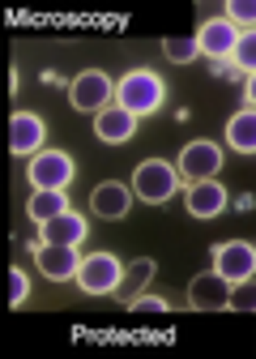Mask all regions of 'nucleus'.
<instances>
[{
	"instance_id": "nucleus-18",
	"label": "nucleus",
	"mask_w": 256,
	"mask_h": 359,
	"mask_svg": "<svg viewBox=\"0 0 256 359\" xmlns=\"http://www.w3.org/2000/svg\"><path fill=\"white\" fill-rule=\"evenodd\" d=\"M64 210H73L64 189H34L30 201H26V214H30L34 222H48V218H56V214H64Z\"/></svg>"
},
{
	"instance_id": "nucleus-11",
	"label": "nucleus",
	"mask_w": 256,
	"mask_h": 359,
	"mask_svg": "<svg viewBox=\"0 0 256 359\" xmlns=\"http://www.w3.org/2000/svg\"><path fill=\"white\" fill-rule=\"evenodd\" d=\"M133 133H137V116L124 111V107H115V103H107L94 116V137L103 146H124V142H133Z\"/></svg>"
},
{
	"instance_id": "nucleus-17",
	"label": "nucleus",
	"mask_w": 256,
	"mask_h": 359,
	"mask_svg": "<svg viewBox=\"0 0 256 359\" xmlns=\"http://www.w3.org/2000/svg\"><path fill=\"white\" fill-rule=\"evenodd\" d=\"M227 146L235 154H256V111L243 107L227 120Z\"/></svg>"
},
{
	"instance_id": "nucleus-24",
	"label": "nucleus",
	"mask_w": 256,
	"mask_h": 359,
	"mask_svg": "<svg viewBox=\"0 0 256 359\" xmlns=\"http://www.w3.org/2000/svg\"><path fill=\"white\" fill-rule=\"evenodd\" d=\"M30 299V278H26V269H9V304L22 308Z\"/></svg>"
},
{
	"instance_id": "nucleus-1",
	"label": "nucleus",
	"mask_w": 256,
	"mask_h": 359,
	"mask_svg": "<svg viewBox=\"0 0 256 359\" xmlns=\"http://www.w3.org/2000/svg\"><path fill=\"white\" fill-rule=\"evenodd\" d=\"M111 103L124 107V111H133V116H150V111H158L166 103V86H162V77L154 69H133L115 86V99Z\"/></svg>"
},
{
	"instance_id": "nucleus-23",
	"label": "nucleus",
	"mask_w": 256,
	"mask_h": 359,
	"mask_svg": "<svg viewBox=\"0 0 256 359\" xmlns=\"http://www.w3.org/2000/svg\"><path fill=\"white\" fill-rule=\"evenodd\" d=\"M128 308H133L137 317H162V312H171V304H166V299H158V295H145V291H141L133 304H128Z\"/></svg>"
},
{
	"instance_id": "nucleus-5",
	"label": "nucleus",
	"mask_w": 256,
	"mask_h": 359,
	"mask_svg": "<svg viewBox=\"0 0 256 359\" xmlns=\"http://www.w3.org/2000/svg\"><path fill=\"white\" fill-rule=\"evenodd\" d=\"M73 158L64 150H38L30 154V167H26V180L34 189H69L73 184Z\"/></svg>"
},
{
	"instance_id": "nucleus-25",
	"label": "nucleus",
	"mask_w": 256,
	"mask_h": 359,
	"mask_svg": "<svg viewBox=\"0 0 256 359\" xmlns=\"http://www.w3.org/2000/svg\"><path fill=\"white\" fill-rule=\"evenodd\" d=\"M213 69H218V77H227V81H252L235 60H213Z\"/></svg>"
},
{
	"instance_id": "nucleus-3",
	"label": "nucleus",
	"mask_w": 256,
	"mask_h": 359,
	"mask_svg": "<svg viewBox=\"0 0 256 359\" xmlns=\"http://www.w3.org/2000/svg\"><path fill=\"white\" fill-rule=\"evenodd\" d=\"M111 99H115V81H111L103 69H85V73H77L73 86H69V103H73L77 111H90V116H99Z\"/></svg>"
},
{
	"instance_id": "nucleus-6",
	"label": "nucleus",
	"mask_w": 256,
	"mask_h": 359,
	"mask_svg": "<svg viewBox=\"0 0 256 359\" xmlns=\"http://www.w3.org/2000/svg\"><path fill=\"white\" fill-rule=\"evenodd\" d=\"M252 269H256V248L248 240H227L213 248V274L218 278L243 283V278H252Z\"/></svg>"
},
{
	"instance_id": "nucleus-7",
	"label": "nucleus",
	"mask_w": 256,
	"mask_h": 359,
	"mask_svg": "<svg viewBox=\"0 0 256 359\" xmlns=\"http://www.w3.org/2000/svg\"><path fill=\"white\" fill-rule=\"evenodd\" d=\"M176 171H180V180H213L222 171V150L213 146L209 137L205 142H188L184 150H180V163H176Z\"/></svg>"
},
{
	"instance_id": "nucleus-8",
	"label": "nucleus",
	"mask_w": 256,
	"mask_h": 359,
	"mask_svg": "<svg viewBox=\"0 0 256 359\" xmlns=\"http://www.w3.org/2000/svg\"><path fill=\"white\" fill-rule=\"evenodd\" d=\"M192 43H197V52L209 56V60H231L235 43H239V30H235L227 18H205Z\"/></svg>"
},
{
	"instance_id": "nucleus-9",
	"label": "nucleus",
	"mask_w": 256,
	"mask_h": 359,
	"mask_svg": "<svg viewBox=\"0 0 256 359\" xmlns=\"http://www.w3.org/2000/svg\"><path fill=\"white\" fill-rule=\"evenodd\" d=\"M43 137H48V124H43V116H34V111H13V120H9V150H13L17 158L38 154Z\"/></svg>"
},
{
	"instance_id": "nucleus-19",
	"label": "nucleus",
	"mask_w": 256,
	"mask_h": 359,
	"mask_svg": "<svg viewBox=\"0 0 256 359\" xmlns=\"http://www.w3.org/2000/svg\"><path fill=\"white\" fill-rule=\"evenodd\" d=\"M231 60H235V65L252 77V69H256V34H252V30H243V34H239V43H235Z\"/></svg>"
},
{
	"instance_id": "nucleus-22",
	"label": "nucleus",
	"mask_w": 256,
	"mask_h": 359,
	"mask_svg": "<svg viewBox=\"0 0 256 359\" xmlns=\"http://www.w3.org/2000/svg\"><path fill=\"white\" fill-rule=\"evenodd\" d=\"M227 22L239 30H252V22H256V5H252V0H231V5H227Z\"/></svg>"
},
{
	"instance_id": "nucleus-13",
	"label": "nucleus",
	"mask_w": 256,
	"mask_h": 359,
	"mask_svg": "<svg viewBox=\"0 0 256 359\" xmlns=\"http://www.w3.org/2000/svg\"><path fill=\"white\" fill-rule=\"evenodd\" d=\"M128 205H133V189L120 184V180H103V184L90 193V214H99V218H107V222L124 218Z\"/></svg>"
},
{
	"instance_id": "nucleus-21",
	"label": "nucleus",
	"mask_w": 256,
	"mask_h": 359,
	"mask_svg": "<svg viewBox=\"0 0 256 359\" xmlns=\"http://www.w3.org/2000/svg\"><path fill=\"white\" fill-rule=\"evenodd\" d=\"M227 308H235V312H252V308H256V287H252V278H243V283H231Z\"/></svg>"
},
{
	"instance_id": "nucleus-20",
	"label": "nucleus",
	"mask_w": 256,
	"mask_h": 359,
	"mask_svg": "<svg viewBox=\"0 0 256 359\" xmlns=\"http://www.w3.org/2000/svg\"><path fill=\"white\" fill-rule=\"evenodd\" d=\"M162 52H166V60H171V65H192V60L201 56L192 39H166V43H162Z\"/></svg>"
},
{
	"instance_id": "nucleus-2",
	"label": "nucleus",
	"mask_w": 256,
	"mask_h": 359,
	"mask_svg": "<svg viewBox=\"0 0 256 359\" xmlns=\"http://www.w3.org/2000/svg\"><path fill=\"white\" fill-rule=\"evenodd\" d=\"M133 193L141 201H150V205H162V201H171L180 193V171L166 158H145L137 167V175H133Z\"/></svg>"
},
{
	"instance_id": "nucleus-4",
	"label": "nucleus",
	"mask_w": 256,
	"mask_h": 359,
	"mask_svg": "<svg viewBox=\"0 0 256 359\" xmlns=\"http://www.w3.org/2000/svg\"><path fill=\"white\" fill-rule=\"evenodd\" d=\"M120 257L115 252H90V257H81V265H77V287L85 291V295H111L115 291V283H120Z\"/></svg>"
},
{
	"instance_id": "nucleus-12",
	"label": "nucleus",
	"mask_w": 256,
	"mask_h": 359,
	"mask_svg": "<svg viewBox=\"0 0 256 359\" xmlns=\"http://www.w3.org/2000/svg\"><path fill=\"white\" fill-rule=\"evenodd\" d=\"M34 265H38L48 278L69 283V278L77 274V265H81V252H77V248H69V244H38Z\"/></svg>"
},
{
	"instance_id": "nucleus-16",
	"label": "nucleus",
	"mask_w": 256,
	"mask_h": 359,
	"mask_svg": "<svg viewBox=\"0 0 256 359\" xmlns=\"http://www.w3.org/2000/svg\"><path fill=\"white\" fill-rule=\"evenodd\" d=\"M184 201H188V214H192V218H218L231 197H227V189L218 184V180H197Z\"/></svg>"
},
{
	"instance_id": "nucleus-10",
	"label": "nucleus",
	"mask_w": 256,
	"mask_h": 359,
	"mask_svg": "<svg viewBox=\"0 0 256 359\" xmlns=\"http://www.w3.org/2000/svg\"><path fill=\"white\" fill-rule=\"evenodd\" d=\"M85 236H90V222H85L77 210H64V214H56L48 222H38V244H69V248H77Z\"/></svg>"
},
{
	"instance_id": "nucleus-15",
	"label": "nucleus",
	"mask_w": 256,
	"mask_h": 359,
	"mask_svg": "<svg viewBox=\"0 0 256 359\" xmlns=\"http://www.w3.org/2000/svg\"><path fill=\"white\" fill-rule=\"evenodd\" d=\"M227 295H231V283L218 278L213 269H209V274H197L188 283V304L197 312H218V308H227Z\"/></svg>"
},
{
	"instance_id": "nucleus-14",
	"label": "nucleus",
	"mask_w": 256,
	"mask_h": 359,
	"mask_svg": "<svg viewBox=\"0 0 256 359\" xmlns=\"http://www.w3.org/2000/svg\"><path fill=\"white\" fill-rule=\"evenodd\" d=\"M154 274H158V265H154V257H137V261H128L124 269H120V283H115V299L128 308V304H133L150 283H154Z\"/></svg>"
}]
</instances>
